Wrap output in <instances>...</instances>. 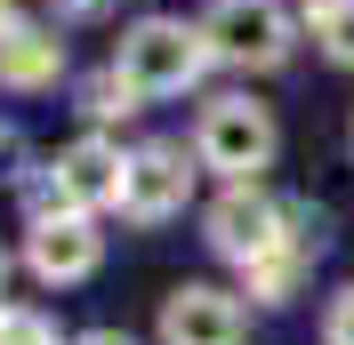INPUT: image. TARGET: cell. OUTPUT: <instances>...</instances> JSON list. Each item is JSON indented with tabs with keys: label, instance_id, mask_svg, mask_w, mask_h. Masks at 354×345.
<instances>
[{
	"label": "cell",
	"instance_id": "2",
	"mask_svg": "<svg viewBox=\"0 0 354 345\" xmlns=\"http://www.w3.org/2000/svg\"><path fill=\"white\" fill-rule=\"evenodd\" d=\"M201 169H225L234 185H250V177L274 161V121H266V105H250V97H218V105L201 112Z\"/></svg>",
	"mask_w": 354,
	"mask_h": 345
},
{
	"label": "cell",
	"instance_id": "12",
	"mask_svg": "<svg viewBox=\"0 0 354 345\" xmlns=\"http://www.w3.org/2000/svg\"><path fill=\"white\" fill-rule=\"evenodd\" d=\"M0 345H57V322H48V313H0Z\"/></svg>",
	"mask_w": 354,
	"mask_h": 345
},
{
	"label": "cell",
	"instance_id": "10",
	"mask_svg": "<svg viewBox=\"0 0 354 345\" xmlns=\"http://www.w3.org/2000/svg\"><path fill=\"white\" fill-rule=\"evenodd\" d=\"M242 273H250V297L282 305V297H290V281L306 273V241H298V233H290V241H274V249H266V257H250Z\"/></svg>",
	"mask_w": 354,
	"mask_h": 345
},
{
	"label": "cell",
	"instance_id": "16",
	"mask_svg": "<svg viewBox=\"0 0 354 345\" xmlns=\"http://www.w3.org/2000/svg\"><path fill=\"white\" fill-rule=\"evenodd\" d=\"M0 32H17V17H8V0H0Z\"/></svg>",
	"mask_w": 354,
	"mask_h": 345
},
{
	"label": "cell",
	"instance_id": "14",
	"mask_svg": "<svg viewBox=\"0 0 354 345\" xmlns=\"http://www.w3.org/2000/svg\"><path fill=\"white\" fill-rule=\"evenodd\" d=\"M322 345H354V289H338L330 322H322Z\"/></svg>",
	"mask_w": 354,
	"mask_h": 345
},
{
	"label": "cell",
	"instance_id": "15",
	"mask_svg": "<svg viewBox=\"0 0 354 345\" xmlns=\"http://www.w3.org/2000/svg\"><path fill=\"white\" fill-rule=\"evenodd\" d=\"M81 345H129V337H121V329H88Z\"/></svg>",
	"mask_w": 354,
	"mask_h": 345
},
{
	"label": "cell",
	"instance_id": "1",
	"mask_svg": "<svg viewBox=\"0 0 354 345\" xmlns=\"http://www.w3.org/2000/svg\"><path fill=\"white\" fill-rule=\"evenodd\" d=\"M201 57H209V41H201V24H137V32H121V81L137 88V97H177V88L201 72Z\"/></svg>",
	"mask_w": 354,
	"mask_h": 345
},
{
	"label": "cell",
	"instance_id": "8",
	"mask_svg": "<svg viewBox=\"0 0 354 345\" xmlns=\"http://www.w3.org/2000/svg\"><path fill=\"white\" fill-rule=\"evenodd\" d=\"M121 177H129V161L105 137H81L57 161V193H65V209H105V201H121Z\"/></svg>",
	"mask_w": 354,
	"mask_h": 345
},
{
	"label": "cell",
	"instance_id": "9",
	"mask_svg": "<svg viewBox=\"0 0 354 345\" xmlns=\"http://www.w3.org/2000/svg\"><path fill=\"white\" fill-rule=\"evenodd\" d=\"M57 65H65L57 32H41V24L0 32V81H8V88H41V81H57Z\"/></svg>",
	"mask_w": 354,
	"mask_h": 345
},
{
	"label": "cell",
	"instance_id": "6",
	"mask_svg": "<svg viewBox=\"0 0 354 345\" xmlns=\"http://www.w3.org/2000/svg\"><path fill=\"white\" fill-rule=\"evenodd\" d=\"M161 345H242V305L225 297V289L185 281V289L161 305Z\"/></svg>",
	"mask_w": 354,
	"mask_h": 345
},
{
	"label": "cell",
	"instance_id": "5",
	"mask_svg": "<svg viewBox=\"0 0 354 345\" xmlns=\"http://www.w3.org/2000/svg\"><path fill=\"white\" fill-rule=\"evenodd\" d=\"M185 193H194V169H185V152H177V145H145V152H129L121 209H129L137 225H161L169 209H185Z\"/></svg>",
	"mask_w": 354,
	"mask_h": 345
},
{
	"label": "cell",
	"instance_id": "13",
	"mask_svg": "<svg viewBox=\"0 0 354 345\" xmlns=\"http://www.w3.org/2000/svg\"><path fill=\"white\" fill-rule=\"evenodd\" d=\"M129 97H137V88L121 81V65H113V72H97V81H88V112H105V121H113V112H137Z\"/></svg>",
	"mask_w": 354,
	"mask_h": 345
},
{
	"label": "cell",
	"instance_id": "7",
	"mask_svg": "<svg viewBox=\"0 0 354 345\" xmlns=\"http://www.w3.org/2000/svg\"><path fill=\"white\" fill-rule=\"evenodd\" d=\"M97 249H105V241L88 233V217L65 209V217H41V225H32L24 265H32L41 281H88V273H97Z\"/></svg>",
	"mask_w": 354,
	"mask_h": 345
},
{
	"label": "cell",
	"instance_id": "3",
	"mask_svg": "<svg viewBox=\"0 0 354 345\" xmlns=\"http://www.w3.org/2000/svg\"><path fill=\"white\" fill-rule=\"evenodd\" d=\"M201 41H209V57H225V65L266 72V65L290 57V17L274 0H218L209 24H201Z\"/></svg>",
	"mask_w": 354,
	"mask_h": 345
},
{
	"label": "cell",
	"instance_id": "11",
	"mask_svg": "<svg viewBox=\"0 0 354 345\" xmlns=\"http://www.w3.org/2000/svg\"><path fill=\"white\" fill-rule=\"evenodd\" d=\"M314 41L330 48L338 65H354V0H314Z\"/></svg>",
	"mask_w": 354,
	"mask_h": 345
},
{
	"label": "cell",
	"instance_id": "4",
	"mask_svg": "<svg viewBox=\"0 0 354 345\" xmlns=\"http://www.w3.org/2000/svg\"><path fill=\"white\" fill-rule=\"evenodd\" d=\"M274 241H290V217L274 209V201L258 193V185H234V193L209 209V249H225L234 265H250V257H266Z\"/></svg>",
	"mask_w": 354,
	"mask_h": 345
}]
</instances>
